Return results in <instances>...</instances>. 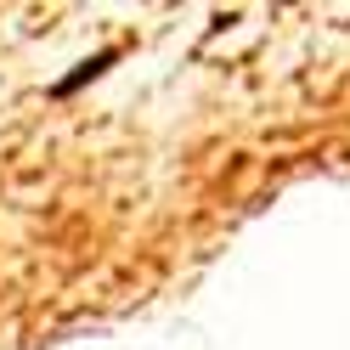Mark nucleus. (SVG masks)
<instances>
[{
  "label": "nucleus",
  "instance_id": "f257e3e1",
  "mask_svg": "<svg viewBox=\"0 0 350 350\" xmlns=\"http://www.w3.org/2000/svg\"><path fill=\"white\" fill-rule=\"evenodd\" d=\"M113 62H119V46H107V51H96V57H85V62H79V68H74L68 79H57V85H51V96H74L79 85H91V79H102L107 68H113Z\"/></svg>",
  "mask_w": 350,
  "mask_h": 350
}]
</instances>
